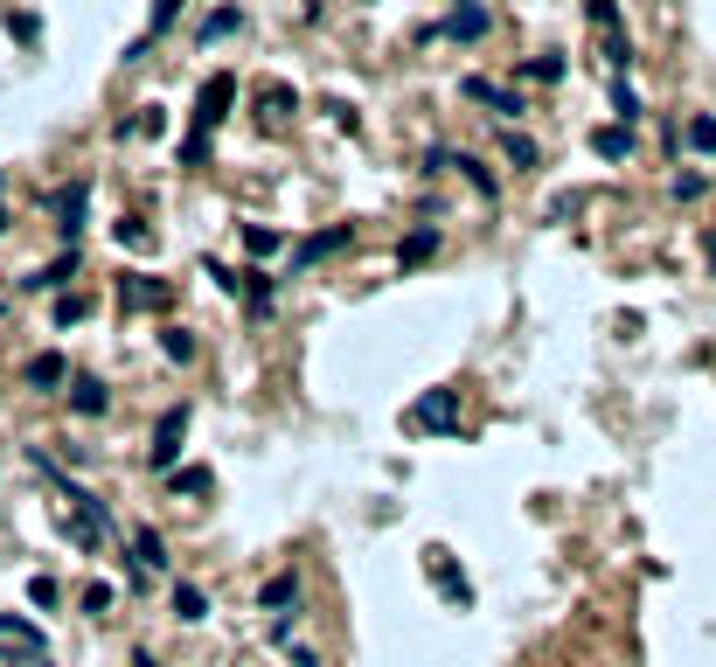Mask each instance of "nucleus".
<instances>
[{
    "label": "nucleus",
    "instance_id": "obj_1",
    "mask_svg": "<svg viewBox=\"0 0 716 667\" xmlns=\"http://www.w3.org/2000/svg\"><path fill=\"white\" fill-rule=\"evenodd\" d=\"M230 105H237V77H209V84L195 91V133L209 139L223 119H230Z\"/></svg>",
    "mask_w": 716,
    "mask_h": 667
},
{
    "label": "nucleus",
    "instance_id": "obj_2",
    "mask_svg": "<svg viewBox=\"0 0 716 667\" xmlns=\"http://www.w3.org/2000/svg\"><path fill=\"white\" fill-rule=\"evenodd\" d=\"M404 424H411V431H452V424H459V390H425V397L404 410Z\"/></svg>",
    "mask_w": 716,
    "mask_h": 667
},
{
    "label": "nucleus",
    "instance_id": "obj_3",
    "mask_svg": "<svg viewBox=\"0 0 716 667\" xmlns=\"http://www.w3.org/2000/svg\"><path fill=\"white\" fill-rule=\"evenodd\" d=\"M167 299H174V285L153 278V271H126V278H119V306H126V313H153V306H167Z\"/></svg>",
    "mask_w": 716,
    "mask_h": 667
},
{
    "label": "nucleus",
    "instance_id": "obj_4",
    "mask_svg": "<svg viewBox=\"0 0 716 667\" xmlns=\"http://www.w3.org/2000/svg\"><path fill=\"white\" fill-rule=\"evenodd\" d=\"M181 438H188V403L160 410V424H153V466H160V473H174V452H181Z\"/></svg>",
    "mask_w": 716,
    "mask_h": 667
},
{
    "label": "nucleus",
    "instance_id": "obj_5",
    "mask_svg": "<svg viewBox=\"0 0 716 667\" xmlns=\"http://www.w3.org/2000/svg\"><path fill=\"white\" fill-rule=\"evenodd\" d=\"M459 98L487 105L494 119H522V91H501V84H487V77H459Z\"/></svg>",
    "mask_w": 716,
    "mask_h": 667
},
{
    "label": "nucleus",
    "instance_id": "obj_6",
    "mask_svg": "<svg viewBox=\"0 0 716 667\" xmlns=\"http://www.w3.org/2000/svg\"><path fill=\"white\" fill-rule=\"evenodd\" d=\"M84 209H91V181H77L70 195H56V230L77 244V230H84Z\"/></svg>",
    "mask_w": 716,
    "mask_h": 667
},
{
    "label": "nucleus",
    "instance_id": "obj_7",
    "mask_svg": "<svg viewBox=\"0 0 716 667\" xmlns=\"http://www.w3.org/2000/svg\"><path fill=\"white\" fill-rule=\"evenodd\" d=\"M341 244H348V223H341V230H320V237H306V244L292 251V271H306V265H320V258H334Z\"/></svg>",
    "mask_w": 716,
    "mask_h": 667
},
{
    "label": "nucleus",
    "instance_id": "obj_8",
    "mask_svg": "<svg viewBox=\"0 0 716 667\" xmlns=\"http://www.w3.org/2000/svg\"><path fill=\"white\" fill-rule=\"evenodd\" d=\"M445 35H452V42H480V35H487V7H473V0H466V7H452Z\"/></svg>",
    "mask_w": 716,
    "mask_h": 667
},
{
    "label": "nucleus",
    "instance_id": "obj_9",
    "mask_svg": "<svg viewBox=\"0 0 716 667\" xmlns=\"http://www.w3.org/2000/svg\"><path fill=\"white\" fill-rule=\"evenodd\" d=\"M431 577H438V591L452 598V605H473V591H466V577H452V563H445V549H425Z\"/></svg>",
    "mask_w": 716,
    "mask_h": 667
},
{
    "label": "nucleus",
    "instance_id": "obj_10",
    "mask_svg": "<svg viewBox=\"0 0 716 667\" xmlns=\"http://www.w3.org/2000/svg\"><path fill=\"white\" fill-rule=\"evenodd\" d=\"M591 153H598V160H633V133H626V126H598V133H591Z\"/></svg>",
    "mask_w": 716,
    "mask_h": 667
},
{
    "label": "nucleus",
    "instance_id": "obj_11",
    "mask_svg": "<svg viewBox=\"0 0 716 667\" xmlns=\"http://www.w3.org/2000/svg\"><path fill=\"white\" fill-rule=\"evenodd\" d=\"M21 376H28V390H56L70 369H63V355H28V369H21Z\"/></svg>",
    "mask_w": 716,
    "mask_h": 667
},
{
    "label": "nucleus",
    "instance_id": "obj_12",
    "mask_svg": "<svg viewBox=\"0 0 716 667\" xmlns=\"http://www.w3.org/2000/svg\"><path fill=\"white\" fill-rule=\"evenodd\" d=\"M133 556H140V577H153V570H167V549H160V535L146 529V522L133 529Z\"/></svg>",
    "mask_w": 716,
    "mask_h": 667
},
{
    "label": "nucleus",
    "instance_id": "obj_13",
    "mask_svg": "<svg viewBox=\"0 0 716 667\" xmlns=\"http://www.w3.org/2000/svg\"><path fill=\"white\" fill-rule=\"evenodd\" d=\"M63 278H77V244H70L56 265H42L35 278H21V285H28V292H49V285H63Z\"/></svg>",
    "mask_w": 716,
    "mask_h": 667
},
{
    "label": "nucleus",
    "instance_id": "obj_14",
    "mask_svg": "<svg viewBox=\"0 0 716 667\" xmlns=\"http://www.w3.org/2000/svg\"><path fill=\"white\" fill-rule=\"evenodd\" d=\"M70 403H77V410H84V417H98V410H105V383H98V376H77V383H70Z\"/></svg>",
    "mask_w": 716,
    "mask_h": 667
},
{
    "label": "nucleus",
    "instance_id": "obj_15",
    "mask_svg": "<svg viewBox=\"0 0 716 667\" xmlns=\"http://www.w3.org/2000/svg\"><path fill=\"white\" fill-rule=\"evenodd\" d=\"M167 487H174V494H195V501H202V494H209L216 480H209V466H174V473H167Z\"/></svg>",
    "mask_w": 716,
    "mask_h": 667
},
{
    "label": "nucleus",
    "instance_id": "obj_16",
    "mask_svg": "<svg viewBox=\"0 0 716 667\" xmlns=\"http://www.w3.org/2000/svg\"><path fill=\"white\" fill-rule=\"evenodd\" d=\"M174 619H181V626H195V619H209V598H202L195 584H174Z\"/></svg>",
    "mask_w": 716,
    "mask_h": 667
},
{
    "label": "nucleus",
    "instance_id": "obj_17",
    "mask_svg": "<svg viewBox=\"0 0 716 667\" xmlns=\"http://www.w3.org/2000/svg\"><path fill=\"white\" fill-rule=\"evenodd\" d=\"M501 153H508V167H515V174L543 160V153H536V139H522V133H508V139H501Z\"/></svg>",
    "mask_w": 716,
    "mask_h": 667
},
{
    "label": "nucleus",
    "instance_id": "obj_18",
    "mask_svg": "<svg viewBox=\"0 0 716 667\" xmlns=\"http://www.w3.org/2000/svg\"><path fill=\"white\" fill-rule=\"evenodd\" d=\"M230 28H244V14H237V7H216V14L202 21V42H223Z\"/></svg>",
    "mask_w": 716,
    "mask_h": 667
},
{
    "label": "nucleus",
    "instance_id": "obj_19",
    "mask_svg": "<svg viewBox=\"0 0 716 667\" xmlns=\"http://www.w3.org/2000/svg\"><path fill=\"white\" fill-rule=\"evenodd\" d=\"M612 112H619V126H633V119H640V91H633L626 77L612 84Z\"/></svg>",
    "mask_w": 716,
    "mask_h": 667
},
{
    "label": "nucleus",
    "instance_id": "obj_20",
    "mask_svg": "<svg viewBox=\"0 0 716 667\" xmlns=\"http://www.w3.org/2000/svg\"><path fill=\"white\" fill-rule=\"evenodd\" d=\"M174 14H181V0H153V14H146V42H153V35H167V28H174Z\"/></svg>",
    "mask_w": 716,
    "mask_h": 667
},
{
    "label": "nucleus",
    "instance_id": "obj_21",
    "mask_svg": "<svg viewBox=\"0 0 716 667\" xmlns=\"http://www.w3.org/2000/svg\"><path fill=\"white\" fill-rule=\"evenodd\" d=\"M265 605H272V612H279V605H299V577H272V584H265Z\"/></svg>",
    "mask_w": 716,
    "mask_h": 667
},
{
    "label": "nucleus",
    "instance_id": "obj_22",
    "mask_svg": "<svg viewBox=\"0 0 716 667\" xmlns=\"http://www.w3.org/2000/svg\"><path fill=\"white\" fill-rule=\"evenodd\" d=\"M258 105H265V119H286L292 91H286V84H265V91H258Z\"/></svg>",
    "mask_w": 716,
    "mask_h": 667
},
{
    "label": "nucleus",
    "instance_id": "obj_23",
    "mask_svg": "<svg viewBox=\"0 0 716 667\" xmlns=\"http://www.w3.org/2000/svg\"><path fill=\"white\" fill-rule=\"evenodd\" d=\"M431 251H438V230H418V237L404 244V265H425Z\"/></svg>",
    "mask_w": 716,
    "mask_h": 667
},
{
    "label": "nucleus",
    "instance_id": "obj_24",
    "mask_svg": "<svg viewBox=\"0 0 716 667\" xmlns=\"http://www.w3.org/2000/svg\"><path fill=\"white\" fill-rule=\"evenodd\" d=\"M689 146H696V153H716V119H689Z\"/></svg>",
    "mask_w": 716,
    "mask_h": 667
},
{
    "label": "nucleus",
    "instance_id": "obj_25",
    "mask_svg": "<svg viewBox=\"0 0 716 667\" xmlns=\"http://www.w3.org/2000/svg\"><path fill=\"white\" fill-rule=\"evenodd\" d=\"M529 77H536V84H557V77H564V56H536Z\"/></svg>",
    "mask_w": 716,
    "mask_h": 667
},
{
    "label": "nucleus",
    "instance_id": "obj_26",
    "mask_svg": "<svg viewBox=\"0 0 716 667\" xmlns=\"http://www.w3.org/2000/svg\"><path fill=\"white\" fill-rule=\"evenodd\" d=\"M119 244H126V251H146V244H153V230H146V223H119Z\"/></svg>",
    "mask_w": 716,
    "mask_h": 667
},
{
    "label": "nucleus",
    "instance_id": "obj_27",
    "mask_svg": "<svg viewBox=\"0 0 716 667\" xmlns=\"http://www.w3.org/2000/svg\"><path fill=\"white\" fill-rule=\"evenodd\" d=\"M244 244L265 258V251H279V230H265V223H258V230H244Z\"/></svg>",
    "mask_w": 716,
    "mask_h": 667
},
{
    "label": "nucleus",
    "instance_id": "obj_28",
    "mask_svg": "<svg viewBox=\"0 0 716 667\" xmlns=\"http://www.w3.org/2000/svg\"><path fill=\"white\" fill-rule=\"evenodd\" d=\"M160 348H167V355H174V362H188V355H195V341H188V334H181V327H167V341H160Z\"/></svg>",
    "mask_w": 716,
    "mask_h": 667
},
{
    "label": "nucleus",
    "instance_id": "obj_29",
    "mask_svg": "<svg viewBox=\"0 0 716 667\" xmlns=\"http://www.w3.org/2000/svg\"><path fill=\"white\" fill-rule=\"evenodd\" d=\"M133 133H146V139H153V133H167V119H160V105H146L140 119H133Z\"/></svg>",
    "mask_w": 716,
    "mask_h": 667
},
{
    "label": "nucleus",
    "instance_id": "obj_30",
    "mask_svg": "<svg viewBox=\"0 0 716 667\" xmlns=\"http://www.w3.org/2000/svg\"><path fill=\"white\" fill-rule=\"evenodd\" d=\"M70 320H84V299L70 292V299H56V327H70Z\"/></svg>",
    "mask_w": 716,
    "mask_h": 667
},
{
    "label": "nucleus",
    "instance_id": "obj_31",
    "mask_svg": "<svg viewBox=\"0 0 716 667\" xmlns=\"http://www.w3.org/2000/svg\"><path fill=\"white\" fill-rule=\"evenodd\" d=\"M133 667H160V661H153V654H140V661H133Z\"/></svg>",
    "mask_w": 716,
    "mask_h": 667
},
{
    "label": "nucleus",
    "instance_id": "obj_32",
    "mask_svg": "<svg viewBox=\"0 0 716 667\" xmlns=\"http://www.w3.org/2000/svg\"><path fill=\"white\" fill-rule=\"evenodd\" d=\"M710 265H716V237H710Z\"/></svg>",
    "mask_w": 716,
    "mask_h": 667
},
{
    "label": "nucleus",
    "instance_id": "obj_33",
    "mask_svg": "<svg viewBox=\"0 0 716 667\" xmlns=\"http://www.w3.org/2000/svg\"><path fill=\"white\" fill-rule=\"evenodd\" d=\"M0 230H7V216H0Z\"/></svg>",
    "mask_w": 716,
    "mask_h": 667
}]
</instances>
